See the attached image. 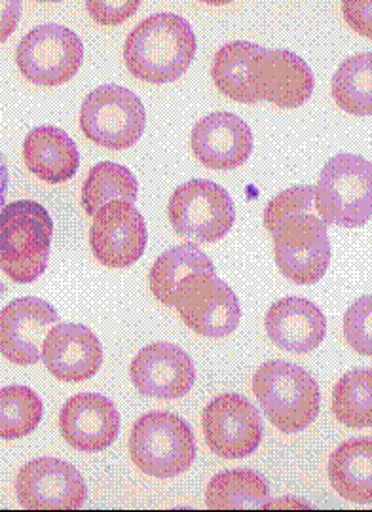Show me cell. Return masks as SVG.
Returning a JSON list of instances; mask_svg holds the SVG:
<instances>
[{"mask_svg":"<svg viewBox=\"0 0 372 512\" xmlns=\"http://www.w3.org/2000/svg\"><path fill=\"white\" fill-rule=\"evenodd\" d=\"M196 35L177 14L143 19L126 38L124 61L135 78L149 84H169L188 71L196 57Z\"/></svg>","mask_w":372,"mask_h":512,"instance_id":"1","label":"cell"},{"mask_svg":"<svg viewBox=\"0 0 372 512\" xmlns=\"http://www.w3.org/2000/svg\"><path fill=\"white\" fill-rule=\"evenodd\" d=\"M54 220L31 200L8 203L0 211V270L16 283H33L50 262Z\"/></svg>","mask_w":372,"mask_h":512,"instance_id":"2","label":"cell"},{"mask_svg":"<svg viewBox=\"0 0 372 512\" xmlns=\"http://www.w3.org/2000/svg\"><path fill=\"white\" fill-rule=\"evenodd\" d=\"M253 393L268 420L287 435L304 431L319 414L321 393L316 378L287 361L259 366L253 376Z\"/></svg>","mask_w":372,"mask_h":512,"instance_id":"3","label":"cell"},{"mask_svg":"<svg viewBox=\"0 0 372 512\" xmlns=\"http://www.w3.org/2000/svg\"><path fill=\"white\" fill-rule=\"evenodd\" d=\"M317 217L327 226L361 228L372 215V167L357 154H336L319 175Z\"/></svg>","mask_w":372,"mask_h":512,"instance_id":"4","label":"cell"},{"mask_svg":"<svg viewBox=\"0 0 372 512\" xmlns=\"http://www.w3.org/2000/svg\"><path fill=\"white\" fill-rule=\"evenodd\" d=\"M198 448L192 427L171 412H150L131 429L133 465L154 478L183 475L196 459Z\"/></svg>","mask_w":372,"mask_h":512,"instance_id":"5","label":"cell"},{"mask_svg":"<svg viewBox=\"0 0 372 512\" xmlns=\"http://www.w3.org/2000/svg\"><path fill=\"white\" fill-rule=\"evenodd\" d=\"M173 230L196 245L217 243L232 230L236 205L221 184L196 179L181 184L169 198Z\"/></svg>","mask_w":372,"mask_h":512,"instance_id":"6","label":"cell"},{"mask_svg":"<svg viewBox=\"0 0 372 512\" xmlns=\"http://www.w3.org/2000/svg\"><path fill=\"white\" fill-rule=\"evenodd\" d=\"M147 126V110L137 93L107 84L86 95L80 109L84 135L107 150L133 147Z\"/></svg>","mask_w":372,"mask_h":512,"instance_id":"7","label":"cell"},{"mask_svg":"<svg viewBox=\"0 0 372 512\" xmlns=\"http://www.w3.org/2000/svg\"><path fill=\"white\" fill-rule=\"evenodd\" d=\"M84 61V44L75 31L44 23L21 38L16 50L19 73L37 86L56 88L75 78Z\"/></svg>","mask_w":372,"mask_h":512,"instance_id":"8","label":"cell"},{"mask_svg":"<svg viewBox=\"0 0 372 512\" xmlns=\"http://www.w3.org/2000/svg\"><path fill=\"white\" fill-rule=\"evenodd\" d=\"M173 306L188 329L213 340L236 332L242 319L238 296L215 274L186 275L175 291Z\"/></svg>","mask_w":372,"mask_h":512,"instance_id":"9","label":"cell"},{"mask_svg":"<svg viewBox=\"0 0 372 512\" xmlns=\"http://www.w3.org/2000/svg\"><path fill=\"white\" fill-rule=\"evenodd\" d=\"M327 224L317 215H291L281 220L274 236L279 272L297 285H316L331 264Z\"/></svg>","mask_w":372,"mask_h":512,"instance_id":"10","label":"cell"},{"mask_svg":"<svg viewBox=\"0 0 372 512\" xmlns=\"http://www.w3.org/2000/svg\"><path fill=\"white\" fill-rule=\"evenodd\" d=\"M209 450L224 459H243L261 446L259 410L238 393H224L205 406L202 416Z\"/></svg>","mask_w":372,"mask_h":512,"instance_id":"11","label":"cell"},{"mask_svg":"<svg viewBox=\"0 0 372 512\" xmlns=\"http://www.w3.org/2000/svg\"><path fill=\"white\" fill-rule=\"evenodd\" d=\"M16 495L23 509H80L88 488L75 465L57 458H38L19 469Z\"/></svg>","mask_w":372,"mask_h":512,"instance_id":"12","label":"cell"},{"mask_svg":"<svg viewBox=\"0 0 372 512\" xmlns=\"http://www.w3.org/2000/svg\"><path fill=\"white\" fill-rule=\"evenodd\" d=\"M249 86L279 109H298L314 93L316 78L308 63L289 50H262L249 65Z\"/></svg>","mask_w":372,"mask_h":512,"instance_id":"13","label":"cell"},{"mask_svg":"<svg viewBox=\"0 0 372 512\" xmlns=\"http://www.w3.org/2000/svg\"><path fill=\"white\" fill-rule=\"evenodd\" d=\"M149 232L133 203H107L93 220L90 245L93 256L107 268H128L147 249Z\"/></svg>","mask_w":372,"mask_h":512,"instance_id":"14","label":"cell"},{"mask_svg":"<svg viewBox=\"0 0 372 512\" xmlns=\"http://www.w3.org/2000/svg\"><path fill=\"white\" fill-rule=\"evenodd\" d=\"M59 323L52 304L25 296L0 311V355L19 366L37 365L46 334Z\"/></svg>","mask_w":372,"mask_h":512,"instance_id":"15","label":"cell"},{"mask_svg":"<svg viewBox=\"0 0 372 512\" xmlns=\"http://www.w3.org/2000/svg\"><path fill=\"white\" fill-rule=\"evenodd\" d=\"M130 378L143 397L175 401L190 393L196 382V366L185 349L169 342H154L135 355Z\"/></svg>","mask_w":372,"mask_h":512,"instance_id":"16","label":"cell"},{"mask_svg":"<svg viewBox=\"0 0 372 512\" xmlns=\"http://www.w3.org/2000/svg\"><path fill=\"white\" fill-rule=\"evenodd\" d=\"M65 442L84 454L111 448L120 433V414L111 399L99 393H76L59 412Z\"/></svg>","mask_w":372,"mask_h":512,"instance_id":"17","label":"cell"},{"mask_svg":"<svg viewBox=\"0 0 372 512\" xmlns=\"http://www.w3.org/2000/svg\"><path fill=\"white\" fill-rule=\"evenodd\" d=\"M190 147L196 160L209 169H238L253 152V131L232 112H213L192 128Z\"/></svg>","mask_w":372,"mask_h":512,"instance_id":"18","label":"cell"},{"mask_svg":"<svg viewBox=\"0 0 372 512\" xmlns=\"http://www.w3.org/2000/svg\"><path fill=\"white\" fill-rule=\"evenodd\" d=\"M42 361L59 382H86L101 368L103 346L92 329L57 323L44 338Z\"/></svg>","mask_w":372,"mask_h":512,"instance_id":"19","label":"cell"},{"mask_svg":"<svg viewBox=\"0 0 372 512\" xmlns=\"http://www.w3.org/2000/svg\"><path fill=\"white\" fill-rule=\"evenodd\" d=\"M266 334L276 348L304 355L321 346L327 334V319L314 302L289 296L272 304L264 319Z\"/></svg>","mask_w":372,"mask_h":512,"instance_id":"20","label":"cell"},{"mask_svg":"<svg viewBox=\"0 0 372 512\" xmlns=\"http://www.w3.org/2000/svg\"><path fill=\"white\" fill-rule=\"evenodd\" d=\"M27 169L48 184L71 181L80 167V152L67 131L56 126L31 129L23 141Z\"/></svg>","mask_w":372,"mask_h":512,"instance_id":"21","label":"cell"},{"mask_svg":"<svg viewBox=\"0 0 372 512\" xmlns=\"http://www.w3.org/2000/svg\"><path fill=\"white\" fill-rule=\"evenodd\" d=\"M329 478L338 494L354 503L372 501V440H346L329 459Z\"/></svg>","mask_w":372,"mask_h":512,"instance_id":"22","label":"cell"},{"mask_svg":"<svg viewBox=\"0 0 372 512\" xmlns=\"http://www.w3.org/2000/svg\"><path fill=\"white\" fill-rule=\"evenodd\" d=\"M190 274H215L213 260L196 243L177 245L154 262L149 275L150 291L160 304L173 306L179 283Z\"/></svg>","mask_w":372,"mask_h":512,"instance_id":"23","label":"cell"},{"mask_svg":"<svg viewBox=\"0 0 372 512\" xmlns=\"http://www.w3.org/2000/svg\"><path fill=\"white\" fill-rule=\"evenodd\" d=\"M270 499V486L264 476L251 469H234L213 476L207 484L205 501L215 511L264 509Z\"/></svg>","mask_w":372,"mask_h":512,"instance_id":"24","label":"cell"},{"mask_svg":"<svg viewBox=\"0 0 372 512\" xmlns=\"http://www.w3.org/2000/svg\"><path fill=\"white\" fill-rule=\"evenodd\" d=\"M262 46L253 42H228L221 46L215 54L211 65V76L217 86V90L230 97L232 101L255 105L259 103V97L249 86V65L251 61L262 54Z\"/></svg>","mask_w":372,"mask_h":512,"instance_id":"25","label":"cell"},{"mask_svg":"<svg viewBox=\"0 0 372 512\" xmlns=\"http://www.w3.org/2000/svg\"><path fill=\"white\" fill-rule=\"evenodd\" d=\"M139 183L126 165L101 162L93 165L82 186V207L95 217L107 203L137 202Z\"/></svg>","mask_w":372,"mask_h":512,"instance_id":"26","label":"cell"},{"mask_svg":"<svg viewBox=\"0 0 372 512\" xmlns=\"http://www.w3.org/2000/svg\"><path fill=\"white\" fill-rule=\"evenodd\" d=\"M372 54L348 57L333 78L336 105L354 116H369L372 112Z\"/></svg>","mask_w":372,"mask_h":512,"instance_id":"27","label":"cell"},{"mask_svg":"<svg viewBox=\"0 0 372 512\" xmlns=\"http://www.w3.org/2000/svg\"><path fill=\"white\" fill-rule=\"evenodd\" d=\"M44 416L37 391L27 385H8L0 389V439L29 437Z\"/></svg>","mask_w":372,"mask_h":512,"instance_id":"28","label":"cell"},{"mask_svg":"<svg viewBox=\"0 0 372 512\" xmlns=\"http://www.w3.org/2000/svg\"><path fill=\"white\" fill-rule=\"evenodd\" d=\"M371 368H355L342 376L333 393V412L336 420L352 429L372 425Z\"/></svg>","mask_w":372,"mask_h":512,"instance_id":"29","label":"cell"},{"mask_svg":"<svg viewBox=\"0 0 372 512\" xmlns=\"http://www.w3.org/2000/svg\"><path fill=\"white\" fill-rule=\"evenodd\" d=\"M291 215H317L316 186L298 184L279 192L264 209V226L272 234L279 222Z\"/></svg>","mask_w":372,"mask_h":512,"instance_id":"30","label":"cell"},{"mask_svg":"<svg viewBox=\"0 0 372 512\" xmlns=\"http://www.w3.org/2000/svg\"><path fill=\"white\" fill-rule=\"evenodd\" d=\"M371 302V294L359 298L350 306V310L346 311V317H344V334L350 348H354L357 353L365 357L372 355Z\"/></svg>","mask_w":372,"mask_h":512,"instance_id":"31","label":"cell"},{"mask_svg":"<svg viewBox=\"0 0 372 512\" xmlns=\"http://www.w3.org/2000/svg\"><path fill=\"white\" fill-rule=\"evenodd\" d=\"M139 6H141L139 0H107V2L93 0L86 4L92 19H95L99 25H107V27L124 23L139 10Z\"/></svg>","mask_w":372,"mask_h":512,"instance_id":"32","label":"cell"},{"mask_svg":"<svg viewBox=\"0 0 372 512\" xmlns=\"http://www.w3.org/2000/svg\"><path fill=\"white\" fill-rule=\"evenodd\" d=\"M371 2H344V18L359 35L371 37Z\"/></svg>","mask_w":372,"mask_h":512,"instance_id":"33","label":"cell"},{"mask_svg":"<svg viewBox=\"0 0 372 512\" xmlns=\"http://www.w3.org/2000/svg\"><path fill=\"white\" fill-rule=\"evenodd\" d=\"M23 4L16 0H0V44L18 29Z\"/></svg>","mask_w":372,"mask_h":512,"instance_id":"34","label":"cell"},{"mask_svg":"<svg viewBox=\"0 0 372 512\" xmlns=\"http://www.w3.org/2000/svg\"><path fill=\"white\" fill-rule=\"evenodd\" d=\"M8 181H10V175H8V165H6V158L0 150V211L4 209L6 205V194H8Z\"/></svg>","mask_w":372,"mask_h":512,"instance_id":"35","label":"cell"}]
</instances>
